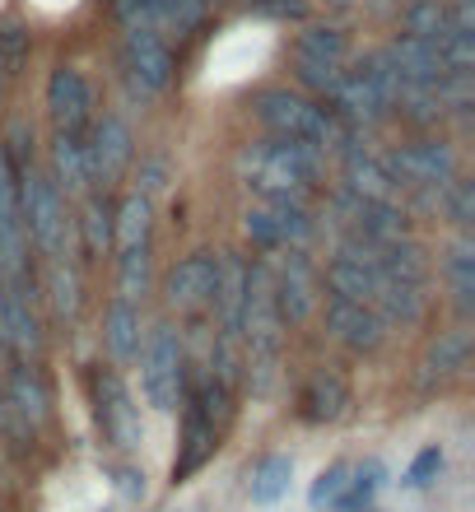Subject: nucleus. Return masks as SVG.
<instances>
[{"instance_id":"b1692460","label":"nucleus","mask_w":475,"mask_h":512,"mask_svg":"<svg viewBox=\"0 0 475 512\" xmlns=\"http://www.w3.org/2000/svg\"><path fill=\"white\" fill-rule=\"evenodd\" d=\"M336 159H340V182H336L340 191H350V196H368V201H401L396 187H392V177H387V168H382V154L368 149L364 135L350 140Z\"/></svg>"},{"instance_id":"4be33fe9","label":"nucleus","mask_w":475,"mask_h":512,"mask_svg":"<svg viewBox=\"0 0 475 512\" xmlns=\"http://www.w3.org/2000/svg\"><path fill=\"white\" fill-rule=\"evenodd\" d=\"M350 378L331 364H317L299 387V419L303 424H336V419L350 415Z\"/></svg>"},{"instance_id":"a19ab883","label":"nucleus","mask_w":475,"mask_h":512,"mask_svg":"<svg viewBox=\"0 0 475 512\" xmlns=\"http://www.w3.org/2000/svg\"><path fill=\"white\" fill-rule=\"evenodd\" d=\"M247 14L271 19V24H303V19H313L308 0H247Z\"/></svg>"},{"instance_id":"4468645a","label":"nucleus","mask_w":475,"mask_h":512,"mask_svg":"<svg viewBox=\"0 0 475 512\" xmlns=\"http://www.w3.org/2000/svg\"><path fill=\"white\" fill-rule=\"evenodd\" d=\"M215 284H219V252L196 247V252L177 256L173 266L163 270L159 294L168 303V312L177 317H205L215 303Z\"/></svg>"},{"instance_id":"a878e982","label":"nucleus","mask_w":475,"mask_h":512,"mask_svg":"<svg viewBox=\"0 0 475 512\" xmlns=\"http://www.w3.org/2000/svg\"><path fill=\"white\" fill-rule=\"evenodd\" d=\"M466 368H471V326L457 322V326H443L438 336H429L424 359H420V378L429 387H443V382L462 378Z\"/></svg>"},{"instance_id":"7ed1b4c3","label":"nucleus","mask_w":475,"mask_h":512,"mask_svg":"<svg viewBox=\"0 0 475 512\" xmlns=\"http://www.w3.org/2000/svg\"><path fill=\"white\" fill-rule=\"evenodd\" d=\"M247 112L252 122L261 126V135H280V140H308L322 154H340V149L359 140V131L340 126L331 112H326L322 98L303 94L294 84H261L257 94L247 98Z\"/></svg>"},{"instance_id":"1a4fd4ad","label":"nucleus","mask_w":475,"mask_h":512,"mask_svg":"<svg viewBox=\"0 0 475 512\" xmlns=\"http://www.w3.org/2000/svg\"><path fill=\"white\" fill-rule=\"evenodd\" d=\"M89 401H94V419H98V433L103 443L117 447V452H136L145 443V419H140V401L136 391L122 382L117 368H103L98 364L89 373Z\"/></svg>"},{"instance_id":"ea45409f","label":"nucleus","mask_w":475,"mask_h":512,"mask_svg":"<svg viewBox=\"0 0 475 512\" xmlns=\"http://www.w3.org/2000/svg\"><path fill=\"white\" fill-rule=\"evenodd\" d=\"M28 47H33V33H28L19 19H5V24H0V61H5V70H10V80L24 70Z\"/></svg>"},{"instance_id":"a211bd4d","label":"nucleus","mask_w":475,"mask_h":512,"mask_svg":"<svg viewBox=\"0 0 475 512\" xmlns=\"http://www.w3.org/2000/svg\"><path fill=\"white\" fill-rule=\"evenodd\" d=\"M317 317H322L326 336L350 354H378L382 340H387V326H382V317L368 308V303H345V298H326L322 294Z\"/></svg>"},{"instance_id":"6e6552de","label":"nucleus","mask_w":475,"mask_h":512,"mask_svg":"<svg viewBox=\"0 0 475 512\" xmlns=\"http://www.w3.org/2000/svg\"><path fill=\"white\" fill-rule=\"evenodd\" d=\"M243 238L252 252H308L317 238V215L308 201H252L243 210Z\"/></svg>"},{"instance_id":"c85d7f7f","label":"nucleus","mask_w":475,"mask_h":512,"mask_svg":"<svg viewBox=\"0 0 475 512\" xmlns=\"http://www.w3.org/2000/svg\"><path fill=\"white\" fill-rule=\"evenodd\" d=\"M438 275H443V289L452 294V308L466 317L475 303V243H471V233H457V238L443 247Z\"/></svg>"},{"instance_id":"c03bdc74","label":"nucleus","mask_w":475,"mask_h":512,"mask_svg":"<svg viewBox=\"0 0 475 512\" xmlns=\"http://www.w3.org/2000/svg\"><path fill=\"white\" fill-rule=\"evenodd\" d=\"M5 89H10V70H5V61H0V103H5Z\"/></svg>"},{"instance_id":"e433bc0d","label":"nucleus","mask_w":475,"mask_h":512,"mask_svg":"<svg viewBox=\"0 0 475 512\" xmlns=\"http://www.w3.org/2000/svg\"><path fill=\"white\" fill-rule=\"evenodd\" d=\"M382 461H364V466H350V489H345V499H340L336 512H359V508H373V494L382 485Z\"/></svg>"},{"instance_id":"20e7f679","label":"nucleus","mask_w":475,"mask_h":512,"mask_svg":"<svg viewBox=\"0 0 475 512\" xmlns=\"http://www.w3.org/2000/svg\"><path fill=\"white\" fill-rule=\"evenodd\" d=\"M14 182H19V219H24L28 252L38 261L70 256V201L56 191L47 168L28 159L14 168Z\"/></svg>"},{"instance_id":"bb28decb","label":"nucleus","mask_w":475,"mask_h":512,"mask_svg":"<svg viewBox=\"0 0 475 512\" xmlns=\"http://www.w3.org/2000/svg\"><path fill=\"white\" fill-rule=\"evenodd\" d=\"M47 308H52L56 326H70L80 317L84 303V266L75 256H56V261H42V280H38Z\"/></svg>"},{"instance_id":"473e14b6","label":"nucleus","mask_w":475,"mask_h":512,"mask_svg":"<svg viewBox=\"0 0 475 512\" xmlns=\"http://www.w3.org/2000/svg\"><path fill=\"white\" fill-rule=\"evenodd\" d=\"M396 33L438 42L443 33H448V0H406V5H401V28H396Z\"/></svg>"},{"instance_id":"79ce46f5","label":"nucleus","mask_w":475,"mask_h":512,"mask_svg":"<svg viewBox=\"0 0 475 512\" xmlns=\"http://www.w3.org/2000/svg\"><path fill=\"white\" fill-rule=\"evenodd\" d=\"M163 177H168V159H163V154H154V159H140L136 187H131V191H140V196H150V201H154V191L163 187Z\"/></svg>"},{"instance_id":"f03ea898","label":"nucleus","mask_w":475,"mask_h":512,"mask_svg":"<svg viewBox=\"0 0 475 512\" xmlns=\"http://www.w3.org/2000/svg\"><path fill=\"white\" fill-rule=\"evenodd\" d=\"M396 94H401V75H396L392 56H387V47H373V52L345 61V70L336 75L322 103L340 126L364 135L396 117Z\"/></svg>"},{"instance_id":"39448f33","label":"nucleus","mask_w":475,"mask_h":512,"mask_svg":"<svg viewBox=\"0 0 475 512\" xmlns=\"http://www.w3.org/2000/svg\"><path fill=\"white\" fill-rule=\"evenodd\" d=\"M382 168L392 177L396 196H420V201L434 205L438 191L462 173V154H457V145L448 135L415 131L410 140H401V145H392L382 154Z\"/></svg>"},{"instance_id":"aec40b11","label":"nucleus","mask_w":475,"mask_h":512,"mask_svg":"<svg viewBox=\"0 0 475 512\" xmlns=\"http://www.w3.org/2000/svg\"><path fill=\"white\" fill-rule=\"evenodd\" d=\"M28 270V238L24 219H19V182H14V163L0 149V280H24Z\"/></svg>"},{"instance_id":"58836bf2","label":"nucleus","mask_w":475,"mask_h":512,"mask_svg":"<svg viewBox=\"0 0 475 512\" xmlns=\"http://www.w3.org/2000/svg\"><path fill=\"white\" fill-rule=\"evenodd\" d=\"M443 466H448L443 447H438V443L420 447V452H415V461L406 466V480H401V485H406V489H434L438 475H443Z\"/></svg>"},{"instance_id":"393cba45","label":"nucleus","mask_w":475,"mask_h":512,"mask_svg":"<svg viewBox=\"0 0 475 512\" xmlns=\"http://www.w3.org/2000/svg\"><path fill=\"white\" fill-rule=\"evenodd\" d=\"M47 177L56 182V191L66 201H80L84 191H94V177H89V149H84V131H52L47 140Z\"/></svg>"},{"instance_id":"423d86ee","label":"nucleus","mask_w":475,"mask_h":512,"mask_svg":"<svg viewBox=\"0 0 475 512\" xmlns=\"http://www.w3.org/2000/svg\"><path fill=\"white\" fill-rule=\"evenodd\" d=\"M136 364H140V396H145V405L159 410V415H173L182 405V396H187V378H191L182 331L173 322L145 326Z\"/></svg>"},{"instance_id":"2eb2a0df","label":"nucleus","mask_w":475,"mask_h":512,"mask_svg":"<svg viewBox=\"0 0 475 512\" xmlns=\"http://www.w3.org/2000/svg\"><path fill=\"white\" fill-rule=\"evenodd\" d=\"M331 229L345 238H364V243H387L410 233V210L406 201H368V196H350V191H331Z\"/></svg>"},{"instance_id":"5701e85b","label":"nucleus","mask_w":475,"mask_h":512,"mask_svg":"<svg viewBox=\"0 0 475 512\" xmlns=\"http://www.w3.org/2000/svg\"><path fill=\"white\" fill-rule=\"evenodd\" d=\"M112 191H84L80 210H70V233L80 238V266H98L103 256H112Z\"/></svg>"},{"instance_id":"f3484780","label":"nucleus","mask_w":475,"mask_h":512,"mask_svg":"<svg viewBox=\"0 0 475 512\" xmlns=\"http://www.w3.org/2000/svg\"><path fill=\"white\" fill-rule=\"evenodd\" d=\"M0 387H5V405H10L19 438H33L52 419V382H47V373L38 364L10 359V368L0 373Z\"/></svg>"},{"instance_id":"7c9ffc66","label":"nucleus","mask_w":475,"mask_h":512,"mask_svg":"<svg viewBox=\"0 0 475 512\" xmlns=\"http://www.w3.org/2000/svg\"><path fill=\"white\" fill-rule=\"evenodd\" d=\"M112 261H117V298H126V303H145V298L154 294V243L112 252Z\"/></svg>"},{"instance_id":"9b49d317","label":"nucleus","mask_w":475,"mask_h":512,"mask_svg":"<svg viewBox=\"0 0 475 512\" xmlns=\"http://www.w3.org/2000/svg\"><path fill=\"white\" fill-rule=\"evenodd\" d=\"M117 70H122L126 89L150 103V98H163L177 80V56L173 42L163 33H122L117 38Z\"/></svg>"},{"instance_id":"f8f14e48","label":"nucleus","mask_w":475,"mask_h":512,"mask_svg":"<svg viewBox=\"0 0 475 512\" xmlns=\"http://www.w3.org/2000/svg\"><path fill=\"white\" fill-rule=\"evenodd\" d=\"M42 350H47V326H42L38 312V280L33 275L5 280V294H0V354L24 359V364H42Z\"/></svg>"},{"instance_id":"dca6fc26","label":"nucleus","mask_w":475,"mask_h":512,"mask_svg":"<svg viewBox=\"0 0 475 512\" xmlns=\"http://www.w3.org/2000/svg\"><path fill=\"white\" fill-rule=\"evenodd\" d=\"M42 112L52 131H89L98 112V89L75 61H56L42 84Z\"/></svg>"},{"instance_id":"c9c22d12","label":"nucleus","mask_w":475,"mask_h":512,"mask_svg":"<svg viewBox=\"0 0 475 512\" xmlns=\"http://www.w3.org/2000/svg\"><path fill=\"white\" fill-rule=\"evenodd\" d=\"M205 19H210V0H163V38L168 42L201 33Z\"/></svg>"},{"instance_id":"f257e3e1","label":"nucleus","mask_w":475,"mask_h":512,"mask_svg":"<svg viewBox=\"0 0 475 512\" xmlns=\"http://www.w3.org/2000/svg\"><path fill=\"white\" fill-rule=\"evenodd\" d=\"M233 173L257 201H313L326 173V154L308 140L257 135L233 154Z\"/></svg>"},{"instance_id":"2f4dec72","label":"nucleus","mask_w":475,"mask_h":512,"mask_svg":"<svg viewBox=\"0 0 475 512\" xmlns=\"http://www.w3.org/2000/svg\"><path fill=\"white\" fill-rule=\"evenodd\" d=\"M289 480H294V457L285 452H271V457H261L247 475V499L257 503V508H271L289 494Z\"/></svg>"},{"instance_id":"4c0bfd02","label":"nucleus","mask_w":475,"mask_h":512,"mask_svg":"<svg viewBox=\"0 0 475 512\" xmlns=\"http://www.w3.org/2000/svg\"><path fill=\"white\" fill-rule=\"evenodd\" d=\"M345 489H350V461H331L322 475L313 480V489H308V503H313L317 512L340 508V499H345Z\"/></svg>"},{"instance_id":"0eeeda50","label":"nucleus","mask_w":475,"mask_h":512,"mask_svg":"<svg viewBox=\"0 0 475 512\" xmlns=\"http://www.w3.org/2000/svg\"><path fill=\"white\" fill-rule=\"evenodd\" d=\"M350 33L340 24H322V19H303L294 42H289V84L313 98H326L336 75L350 61Z\"/></svg>"},{"instance_id":"c756f323","label":"nucleus","mask_w":475,"mask_h":512,"mask_svg":"<svg viewBox=\"0 0 475 512\" xmlns=\"http://www.w3.org/2000/svg\"><path fill=\"white\" fill-rule=\"evenodd\" d=\"M154 243V201L140 191H126L122 201L112 205V252L126 247H150Z\"/></svg>"},{"instance_id":"6ab92c4d","label":"nucleus","mask_w":475,"mask_h":512,"mask_svg":"<svg viewBox=\"0 0 475 512\" xmlns=\"http://www.w3.org/2000/svg\"><path fill=\"white\" fill-rule=\"evenodd\" d=\"M247 280H252V256L243 252H219V284H215V336L238 345L243 336V308H247Z\"/></svg>"},{"instance_id":"f704fd0d","label":"nucleus","mask_w":475,"mask_h":512,"mask_svg":"<svg viewBox=\"0 0 475 512\" xmlns=\"http://www.w3.org/2000/svg\"><path fill=\"white\" fill-rule=\"evenodd\" d=\"M108 14L122 33H163V0H108Z\"/></svg>"},{"instance_id":"9d476101","label":"nucleus","mask_w":475,"mask_h":512,"mask_svg":"<svg viewBox=\"0 0 475 512\" xmlns=\"http://www.w3.org/2000/svg\"><path fill=\"white\" fill-rule=\"evenodd\" d=\"M266 275L280 326L303 331L322 308V270L313 266V252H275V266H266Z\"/></svg>"},{"instance_id":"37998d69","label":"nucleus","mask_w":475,"mask_h":512,"mask_svg":"<svg viewBox=\"0 0 475 512\" xmlns=\"http://www.w3.org/2000/svg\"><path fill=\"white\" fill-rule=\"evenodd\" d=\"M117 489H122V499L140 503V499H145V471H136V466H122V471H117Z\"/></svg>"},{"instance_id":"cd10ccee","label":"nucleus","mask_w":475,"mask_h":512,"mask_svg":"<svg viewBox=\"0 0 475 512\" xmlns=\"http://www.w3.org/2000/svg\"><path fill=\"white\" fill-rule=\"evenodd\" d=\"M322 294L326 298H345V303H368L378 298V270L359 261V256H345V252H331L322 266Z\"/></svg>"},{"instance_id":"ddd939ff","label":"nucleus","mask_w":475,"mask_h":512,"mask_svg":"<svg viewBox=\"0 0 475 512\" xmlns=\"http://www.w3.org/2000/svg\"><path fill=\"white\" fill-rule=\"evenodd\" d=\"M84 149H89V177L98 191L122 187L126 173L136 168V131L117 108H98L89 131H84Z\"/></svg>"},{"instance_id":"412c9836","label":"nucleus","mask_w":475,"mask_h":512,"mask_svg":"<svg viewBox=\"0 0 475 512\" xmlns=\"http://www.w3.org/2000/svg\"><path fill=\"white\" fill-rule=\"evenodd\" d=\"M145 303H126V298L112 294L108 308H103V322H98V340H103V354H108L112 368H131L140 354V340H145Z\"/></svg>"},{"instance_id":"72a5a7b5","label":"nucleus","mask_w":475,"mask_h":512,"mask_svg":"<svg viewBox=\"0 0 475 512\" xmlns=\"http://www.w3.org/2000/svg\"><path fill=\"white\" fill-rule=\"evenodd\" d=\"M434 210L448 219L457 233H471V219H475V182L466 173H457L448 187L434 196Z\"/></svg>"}]
</instances>
